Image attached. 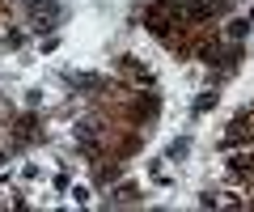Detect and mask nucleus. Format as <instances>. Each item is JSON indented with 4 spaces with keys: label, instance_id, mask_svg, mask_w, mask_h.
Instances as JSON below:
<instances>
[{
    "label": "nucleus",
    "instance_id": "obj_1",
    "mask_svg": "<svg viewBox=\"0 0 254 212\" xmlns=\"http://www.w3.org/2000/svg\"><path fill=\"white\" fill-rule=\"evenodd\" d=\"M26 9H30V21H34V30H55L64 17V9L55 4V0H26Z\"/></svg>",
    "mask_w": 254,
    "mask_h": 212
},
{
    "label": "nucleus",
    "instance_id": "obj_2",
    "mask_svg": "<svg viewBox=\"0 0 254 212\" xmlns=\"http://www.w3.org/2000/svg\"><path fill=\"white\" fill-rule=\"evenodd\" d=\"M212 102H216V93H203V98L195 102V115H203V111H208V106H212Z\"/></svg>",
    "mask_w": 254,
    "mask_h": 212
}]
</instances>
